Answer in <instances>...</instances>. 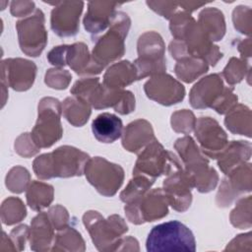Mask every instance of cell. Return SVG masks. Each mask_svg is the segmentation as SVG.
Here are the masks:
<instances>
[{
    "label": "cell",
    "mask_w": 252,
    "mask_h": 252,
    "mask_svg": "<svg viewBox=\"0 0 252 252\" xmlns=\"http://www.w3.org/2000/svg\"><path fill=\"white\" fill-rule=\"evenodd\" d=\"M169 30L174 39L182 40L189 56L205 60L215 66L222 57L219 46L215 45L202 27L187 12H178L170 18Z\"/></svg>",
    "instance_id": "cell-1"
},
{
    "label": "cell",
    "mask_w": 252,
    "mask_h": 252,
    "mask_svg": "<svg viewBox=\"0 0 252 252\" xmlns=\"http://www.w3.org/2000/svg\"><path fill=\"white\" fill-rule=\"evenodd\" d=\"M251 232L239 234L224 248V251H251Z\"/></svg>",
    "instance_id": "cell-46"
},
{
    "label": "cell",
    "mask_w": 252,
    "mask_h": 252,
    "mask_svg": "<svg viewBox=\"0 0 252 252\" xmlns=\"http://www.w3.org/2000/svg\"><path fill=\"white\" fill-rule=\"evenodd\" d=\"M36 65L24 58H9L1 62V82L17 92L29 90L35 79Z\"/></svg>",
    "instance_id": "cell-17"
},
{
    "label": "cell",
    "mask_w": 252,
    "mask_h": 252,
    "mask_svg": "<svg viewBox=\"0 0 252 252\" xmlns=\"http://www.w3.org/2000/svg\"><path fill=\"white\" fill-rule=\"evenodd\" d=\"M34 10V3L33 2H27V1H14L11 4V14L14 17H27L32 14Z\"/></svg>",
    "instance_id": "cell-49"
},
{
    "label": "cell",
    "mask_w": 252,
    "mask_h": 252,
    "mask_svg": "<svg viewBox=\"0 0 252 252\" xmlns=\"http://www.w3.org/2000/svg\"><path fill=\"white\" fill-rule=\"evenodd\" d=\"M90 158L87 153L75 147L61 146L35 158L32 168L39 179L81 176Z\"/></svg>",
    "instance_id": "cell-2"
},
{
    "label": "cell",
    "mask_w": 252,
    "mask_h": 252,
    "mask_svg": "<svg viewBox=\"0 0 252 252\" xmlns=\"http://www.w3.org/2000/svg\"><path fill=\"white\" fill-rule=\"evenodd\" d=\"M137 50L139 57L133 64L137 71L138 80L165 72V44L159 33L156 32H144L138 39Z\"/></svg>",
    "instance_id": "cell-9"
},
{
    "label": "cell",
    "mask_w": 252,
    "mask_h": 252,
    "mask_svg": "<svg viewBox=\"0 0 252 252\" xmlns=\"http://www.w3.org/2000/svg\"><path fill=\"white\" fill-rule=\"evenodd\" d=\"M250 66L248 61L244 59H239L236 57H231L224 67L221 76L226 81L228 85L238 84L245 78L247 73H250Z\"/></svg>",
    "instance_id": "cell-38"
},
{
    "label": "cell",
    "mask_w": 252,
    "mask_h": 252,
    "mask_svg": "<svg viewBox=\"0 0 252 252\" xmlns=\"http://www.w3.org/2000/svg\"><path fill=\"white\" fill-rule=\"evenodd\" d=\"M232 21L234 28L241 33L250 35L251 33V9L249 7L238 6L233 10Z\"/></svg>",
    "instance_id": "cell-42"
},
{
    "label": "cell",
    "mask_w": 252,
    "mask_h": 252,
    "mask_svg": "<svg viewBox=\"0 0 252 252\" xmlns=\"http://www.w3.org/2000/svg\"><path fill=\"white\" fill-rule=\"evenodd\" d=\"M84 173L90 184L105 197L114 196L124 181L123 168L101 157L90 158Z\"/></svg>",
    "instance_id": "cell-11"
},
{
    "label": "cell",
    "mask_w": 252,
    "mask_h": 252,
    "mask_svg": "<svg viewBox=\"0 0 252 252\" xmlns=\"http://www.w3.org/2000/svg\"><path fill=\"white\" fill-rule=\"evenodd\" d=\"M120 3L90 2L88 12L84 17V27L92 34H97L109 28Z\"/></svg>",
    "instance_id": "cell-22"
},
{
    "label": "cell",
    "mask_w": 252,
    "mask_h": 252,
    "mask_svg": "<svg viewBox=\"0 0 252 252\" xmlns=\"http://www.w3.org/2000/svg\"><path fill=\"white\" fill-rule=\"evenodd\" d=\"M44 22V14L39 9H35L32 14L17 22L19 44L26 55L37 57L46 46L47 32Z\"/></svg>",
    "instance_id": "cell-12"
},
{
    "label": "cell",
    "mask_w": 252,
    "mask_h": 252,
    "mask_svg": "<svg viewBox=\"0 0 252 252\" xmlns=\"http://www.w3.org/2000/svg\"><path fill=\"white\" fill-rule=\"evenodd\" d=\"M10 237L17 251H23L25 250L26 243L30 238V227L27 224L18 225L11 230Z\"/></svg>",
    "instance_id": "cell-45"
},
{
    "label": "cell",
    "mask_w": 252,
    "mask_h": 252,
    "mask_svg": "<svg viewBox=\"0 0 252 252\" xmlns=\"http://www.w3.org/2000/svg\"><path fill=\"white\" fill-rule=\"evenodd\" d=\"M62 113L70 124L75 127H82L89 120L92 110L88 101L82 97L72 95L64 99Z\"/></svg>",
    "instance_id": "cell-28"
},
{
    "label": "cell",
    "mask_w": 252,
    "mask_h": 252,
    "mask_svg": "<svg viewBox=\"0 0 252 252\" xmlns=\"http://www.w3.org/2000/svg\"><path fill=\"white\" fill-rule=\"evenodd\" d=\"M198 24L214 41L220 40L225 33V21L221 11L217 8L204 9L199 14Z\"/></svg>",
    "instance_id": "cell-29"
},
{
    "label": "cell",
    "mask_w": 252,
    "mask_h": 252,
    "mask_svg": "<svg viewBox=\"0 0 252 252\" xmlns=\"http://www.w3.org/2000/svg\"><path fill=\"white\" fill-rule=\"evenodd\" d=\"M167 177L163 181V193L167 199L168 205L179 213L185 212L191 205L193 188L191 181L181 167L166 175Z\"/></svg>",
    "instance_id": "cell-19"
},
{
    "label": "cell",
    "mask_w": 252,
    "mask_h": 252,
    "mask_svg": "<svg viewBox=\"0 0 252 252\" xmlns=\"http://www.w3.org/2000/svg\"><path fill=\"white\" fill-rule=\"evenodd\" d=\"M14 148L16 153L24 158H31L36 155L40 150L32 140L31 133L21 134L16 139Z\"/></svg>",
    "instance_id": "cell-43"
},
{
    "label": "cell",
    "mask_w": 252,
    "mask_h": 252,
    "mask_svg": "<svg viewBox=\"0 0 252 252\" xmlns=\"http://www.w3.org/2000/svg\"><path fill=\"white\" fill-rule=\"evenodd\" d=\"M73 95L82 97L95 109L112 107L122 115L135 110V96L130 91L110 89L99 82L98 78H83L71 89Z\"/></svg>",
    "instance_id": "cell-3"
},
{
    "label": "cell",
    "mask_w": 252,
    "mask_h": 252,
    "mask_svg": "<svg viewBox=\"0 0 252 252\" xmlns=\"http://www.w3.org/2000/svg\"><path fill=\"white\" fill-rule=\"evenodd\" d=\"M67 46V44H62L53 47L47 54L48 62L58 68L66 66Z\"/></svg>",
    "instance_id": "cell-47"
},
{
    "label": "cell",
    "mask_w": 252,
    "mask_h": 252,
    "mask_svg": "<svg viewBox=\"0 0 252 252\" xmlns=\"http://www.w3.org/2000/svg\"><path fill=\"white\" fill-rule=\"evenodd\" d=\"M238 97L234 94V89L232 87H224L222 93L211 106L220 114H226L231 108L237 104Z\"/></svg>",
    "instance_id": "cell-41"
},
{
    "label": "cell",
    "mask_w": 252,
    "mask_h": 252,
    "mask_svg": "<svg viewBox=\"0 0 252 252\" xmlns=\"http://www.w3.org/2000/svg\"><path fill=\"white\" fill-rule=\"evenodd\" d=\"M123 123L115 114L102 112L92 123V131L94 138L105 144L113 143L122 136Z\"/></svg>",
    "instance_id": "cell-26"
},
{
    "label": "cell",
    "mask_w": 252,
    "mask_h": 252,
    "mask_svg": "<svg viewBox=\"0 0 252 252\" xmlns=\"http://www.w3.org/2000/svg\"><path fill=\"white\" fill-rule=\"evenodd\" d=\"M226 128L233 134L251 137V110L244 104H236L224 118Z\"/></svg>",
    "instance_id": "cell-30"
},
{
    "label": "cell",
    "mask_w": 252,
    "mask_h": 252,
    "mask_svg": "<svg viewBox=\"0 0 252 252\" xmlns=\"http://www.w3.org/2000/svg\"><path fill=\"white\" fill-rule=\"evenodd\" d=\"M55 7L51 11L50 26L54 33L61 37L74 36L80 29V16L84 2L49 3Z\"/></svg>",
    "instance_id": "cell-18"
},
{
    "label": "cell",
    "mask_w": 252,
    "mask_h": 252,
    "mask_svg": "<svg viewBox=\"0 0 252 252\" xmlns=\"http://www.w3.org/2000/svg\"><path fill=\"white\" fill-rule=\"evenodd\" d=\"M174 149L178 153L182 165L191 184L201 193L214 190L219 181V175L214 167L209 165V159L201 152L192 137L186 135L174 143Z\"/></svg>",
    "instance_id": "cell-4"
},
{
    "label": "cell",
    "mask_w": 252,
    "mask_h": 252,
    "mask_svg": "<svg viewBox=\"0 0 252 252\" xmlns=\"http://www.w3.org/2000/svg\"><path fill=\"white\" fill-rule=\"evenodd\" d=\"M155 180L144 174H133V178L120 193V200L125 204L139 200L150 190Z\"/></svg>",
    "instance_id": "cell-34"
},
{
    "label": "cell",
    "mask_w": 252,
    "mask_h": 252,
    "mask_svg": "<svg viewBox=\"0 0 252 252\" xmlns=\"http://www.w3.org/2000/svg\"><path fill=\"white\" fill-rule=\"evenodd\" d=\"M128 220L134 224L151 222L164 218L168 214V202L161 188L148 191L142 198L124 207Z\"/></svg>",
    "instance_id": "cell-13"
},
{
    "label": "cell",
    "mask_w": 252,
    "mask_h": 252,
    "mask_svg": "<svg viewBox=\"0 0 252 252\" xmlns=\"http://www.w3.org/2000/svg\"><path fill=\"white\" fill-rule=\"evenodd\" d=\"M55 239L54 227L47 213L39 212L31 222L30 247L32 251L46 252L51 250Z\"/></svg>",
    "instance_id": "cell-23"
},
{
    "label": "cell",
    "mask_w": 252,
    "mask_h": 252,
    "mask_svg": "<svg viewBox=\"0 0 252 252\" xmlns=\"http://www.w3.org/2000/svg\"><path fill=\"white\" fill-rule=\"evenodd\" d=\"M251 163L244 162L233 168L222 179L216 197V203L220 208L229 207L240 195L251 191Z\"/></svg>",
    "instance_id": "cell-14"
},
{
    "label": "cell",
    "mask_w": 252,
    "mask_h": 252,
    "mask_svg": "<svg viewBox=\"0 0 252 252\" xmlns=\"http://www.w3.org/2000/svg\"><path fill=\"white\" fill-rule=\"evenodd\" d=\"M146 247L148 251H191L196 250V241L189 227L178 220L158 224L150 231Z\"/></svg>",
    "instance_id": "cell-6"
},
{
    "label": "cell",
    "mask_w": 252,
    "mask_h": 252,
    "mask_svg": "<svg viewBox=\"0 0 252 252\" xmlns=\"http://www.w3.org/2000/svg\"><path fill=\"white\" fill-rule=\"evenodd\" d=\"M196 120L197 119L191 110L181 109L172 113L170 123L175 132L187 135L194 130Z\"/></svg>",
    "instance_id": "cell-39"
},
{
    "label": "cell",
    "mask_w": 252,
    "mask_h": 252,
    "mask_svg": "<svg viewBox=\"0 0 252 252\" xmlns=\"http://www.w3.org/2000/svg\"><path fill=\"white\" fill-rule=\"evenodd\" d=\"M144 91L150 99L165 106L176 104L185 96L184 86L166 73L153 76L145 83Z\"/></svg>",
    "instance_id": "cell-16"
},
{
    "label": "cell",
    "mask_w": 252,
    "mask_h": 252,
    "mask_svg": "<svg viewBox=\"0 0 252 252\" xmlns=\"http://www.w3.org/2000/svg\"><path fill=\"white\" fill-rule=\"evenodd\" d=\"M204 5H206V3H198V2H181V3H178V6L183 7L184 11L189 13V14L191 12L195 11L196 9H198L199 7L204 6Z\"/></svg>",
    "instance_id": "cell-53"
},
{
    "label": "cell",
    "mask_w": 252,
    "mask_h": 252,
    "mask_svg": "<svg viewBox=\"0 0 252 252\" xmlns=\"http://www.w3.org/2000/svg\"><path fill=\"white\" fill-rule=\"evenodd\" d=\"M223 88L222 78L220 74H211L202 78L190 91L191 106L198 109L211 107L222 93Z\"/></svg>",
    "instance_id": "cell-20"
},
{
    "label": "cell",
    "mask_w": 252,
    "mask_h": 252,
    "mask_svg": "<svg viewBox=\"0 0 252 252\" xmlns=\"http://www.w3.org/2000/svg\"><path fill=\"white\" fill-rule=\"evenodd\" d=\"M86 250L85 240L81 233L72 226H67L58 230L55 235L51 251L83 252Z\"/></svg>",
    "instance_id": "cell-33"
},
{
    "label": "cell",
    "mask_w": 252,
    "mask_h": 252,
    "mask_svg": "<svg viewBox=\"0 0 252 252\" xmlns=\"http://www.w3.org/2000/svg\"><path fill=\"white\" fill-rule=\"evenodd\" d=\"M181 167L183 165L177 157L155 140L139 153L133 174H144L156 179L160 175H168Z\"/></svg>",
    "instance_id": "cell-10"
},
{
    "label": "cell",
    "mask_w": 252,
    "mask_h": 252,
    "mask_svg": "<svg viewBox=\"0 0 252 252\" xmlns=\"http://www.w3.org/2000/svg\"><path fill=\"white\" fill-rule=\"evenodd\" d=\"M148 6L151 7L152 10L157 12L158 15L165 19H170L178 6V3L175 2H147Z\"/></svg>",
    "instance_id": "cell-48"
},
{
    "label": "cell",
    "mask_w": 252,
    "mask_h": 252,
    "mask_svg": "<svg viewBox=\"0 0 252 252\" xmlns=\"http://www.w3.org/2000/svg\"><path fill=\"white\" fill-rule=\"evenodd\" d=\"M194 132L201 152L207 158L213 159L218 158L228 143L225 131L212 117H200L197 119Z\"/></svg>",
    "instance_id": "cell-15"
},
{
    "label": "cell",
    "mask_w": 252,
    "mask_h": 252,
    "mask_svg": "<svg viewBox=\"0 0 252 252\" xmlns=\"http://www.w3.org/2000/svg\"><path fill=\"white\" fill-rule=\"evenodd\" d=\"M238 51L241 54V59L247 61L251 57V39L249 37L238 43Z\"/></svg>",
    "instance_id": "cell-51"
},
{
    "label": "cell",
    "mask_w": 252,
    "mask_h": 252,
    "mask_svg": "<svg viewBox=\"0 0 252 252\" xmlns=\"http://www.w3.org/2000/svg\"><path fill=\"white\" fill-rule=\"evenodd\" d=\"M54 189L50 184L33 180L27 189L26 198L29 207L36 212L47 208L53 201Z\"/></svg>",
    "instance_id": "cell-31"
},
{
    "label": "cell",
    "mask_w": 252,
    "mask_h": 252,
    "mask_svg": "<svg viewBox=\"0 0 252 252\" xmlns=\"http://www.w3.org/2000/svg\"><path fill=\"white\" fill-rule=\"evenodd\" d=\"M230 223L239 228H250L251 222V196L241 198L237 201L234 209L229 215Z\"/></svg>",
    "instance_id": "cell-36"
},
{
    "label": "cell",
    "mask_w": 252,
    "mask_h": 252,
    "mask_svg": "<svg viewBox=\"0 0 252 252\" xmlns=\"http://www.w3.org/2000/svg\"><path fill=\"white\" fill-rule=\"evenodd\" d=\"M157 140L151 123L145 119H137L129 123L122 132V146L130 152L139 154L150 143Z\"/></svg>",
    "instance_id": "cell-21"
},
{
    "label": "cell",
    "mask_w": 252,
    "mask_h": 252,
    "mask_svg": "<svg viewBox=\"0 0 252 252\" xmlns=\"http://www.w3.org/2000/svg\"><path fill=\"white\" fill-rule=\"evenodd\" d=\"M130 18L123 12H117L108 31L96 39L92 51L95 63L105 67L121 58L125 53V38L130 29Z\"/></svg>",
    "instance_id": "cell-7"
},
{
    "label": "cell",
    "mask_w": 252,
    "mask_h": 252,
    "mask_svg": "<svg viewBox=\"0 0 252 252\" xmlns=\"http://www.w3.org/2000/svg\"><path fill=\"white\" fill-rule=\"evenodd\" d=\"M37 109V119L31 135L39 149L49 148L63 135L60 121L62 103L57 98L46 96L39 100Z\"/></svg>",
    "instance_id": "cell-8"
},
{
    "label": "cell",
    "mask_w": 252,
    "mask_h": 252,
    "mask_svg": "<svg viewBox=\"0 0 252 252\" xmlns=\"http://www.w3.org/2000/svg\"><path fill=\"white\" fill-rule=\"evenodd\" d=\"M72 80V75L69 71L55 67L48 69L45 73L44 83L55 90H65Z\"/></svg>",
    "instance_id": "cell-40"
},
{
    "label": "cell",
    "mask_w": 252,
    "mask_h": 252,
    "mask_svg": "<svg viewBox=\"0 0 252 252\" xmlns=\"http://www.w3.org/2000/svg\"><path fill=\"white\" fill-rule=\"evenodd\" d=\"M83 223L88 230L95 248L101 252L117 251L128 225L119 215L104 219L96 211H88L83 216Z\"/></svg>",
    "instance_id": "cell-5"
},
{
    "label": "cell",
    "mask_w": 252,
    "mask_h": 252,
    "mask_svg": "<svg viewBox=\"0 0 252 252\" xmlns=\"http://www.w3.org/2000/svg\"><path fill=\"white\" fill-rule=\"evenodd\" d=\"M27 216L23 201L18 197H9L1 205V220L6 225H13L22 221Z\"/></svg>",
    "instance_id": "cell-35"
},
{
    "label": "cell",
    "mask_w": 252,
    "mask_h": 252,
    "mask_svg": "<svg viewBox=\"0 0 252 252\" xmlns=\"http://www.w3.org/2000/svg\"><path fill=\"white\" fill-rule=\"evenodd\" d=\"M209 70V64L197 57L187 56L177 61L174 67V73L178 79L185 83H192Z\"/></svg>",
    "instance_id": "cell-32"
},
{
    "label": "cell",
    "mask_w": 252,
    "mask_h": 252,
    "mask_svg": "<svg viewBox=\"0 0 252 252\" xmlns=\"http://www.w3.org/2000/svg\"><path fill=\"white\" fill-rule=\"evenodd\" d=\"M138 81L137 71L133 63L123 60L112 64L104 73L102 84L110 89H124Z\"/></svg>",
    "instance_id": "cell-27"
},
{
    "label": "cell",
    "mask_w": 252,
    "mask_h": 252,
    "mask_svg": "<svg viewBox=\"0 0 252 252\" xmlns=\"http://www.w3.org/2000/svg\"><path fill=\"white\" fill-rule=\"evenodd\" d=\"M66 65L81 76L97 75L104 69L94 62L84 42H76L67 46Z\"/></svg>",
    "instance_id": "cell-24"
},
{
    "label": "cell",
    "mask_w": 252,
    "mask_h": 252,
    "mask_svg": "<svg viewBox=\"0 0 252 252\" xmlns=\"http://www.w3.org/2000/svg\"><path fill=\"white\" fill-rule=\"evenodd\" d=\"M251 158V143L247 141H231L220 152L216 159L220 169L226 175L233 168L247 162Z\"/></svg>",
    "instance_id": "cell-25"
},
{
    "label": "cell",
    "mask_w": 252,
    "mask_h": 252,
    "mask_svg": "<svg viewBox=\"0 0 252 252\" xmlns=\"http://www.w3.org/2000/svg\"><path fill=\"white\" fill-rule=\"evenodd\" d=\"M47 215L54 227V229L61 230L69 226V214L68 211L61 205H55L49 208Z\"/></svg>",
    "instance_id": "cell-44"
},
{
    "label": "cell",
    "mask_w": 252,
    "mask_h": 252,
    "mask_svg": "<svg viewBox=\"0 0 252 252\" xmlns=\"http://www.w3.org/2000/svg\"><path fill=\"white\" fill-rule=\"evenodd\" d=\"M139 242L132 236L122 237L118 246L117 251H139Z\"/></svg>",
    "instance_id": "cell-50"
},
{
    "label": "cell",
    "mask_w": 252,
    "mask_h": 252,
    "mask_svg": "<svg viewBox=\"0 0 252 252\" xmlns=\"http://www.w3.org/2000/svg\"><path fill=\"white\" fill-rule=\"evenodd\" d=\"M1 251H17L10 235H7L5 231L2 232V241H1Z\"/></svg>",
    "instance_id": "cell-52"
},
{
    "label": "cell",
    "mask_w": 252,
    "mask_h": 252,
    "mask_svg": "<svg viewBox=\"0 0 252 252\" xmlns=\"http://www.w3.org/2000/svg\"><path fill=\"white\" fill-rule=\"evenodd\" d=\"M5 183L11 192L17 194L23 193L31 184V174L29 170L23 166H14L7 173Z\"/></svg>",
    "instance_id": "cell-37"
}]
</instances>
